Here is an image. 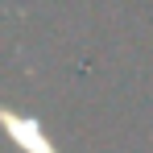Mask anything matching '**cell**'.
I'll return each mask as SVG.
<instances>
[{
    "mask_svg": "<svg viewBox=\"0 0 153 153\" xmlns=\"http://www.w3.org/2000/svg\"><path fill=\"white\" fill-rule=\"evenodd\" d=\"M0 120H4V132L13 137V145H17L21 153H58L33 116H21V112H13V108H4Z\"/></svg>",
    "mask_w": 153,
    "mask_h": 153,
    "instance_id": "cell-1",
    "label": "cell"
}]
</instances>
